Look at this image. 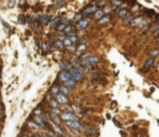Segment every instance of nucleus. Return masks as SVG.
Masks as SVG:
<instances>
[{
    "label": "nucleus",
    "instance_id": "obj_6",
    "mask_svg": "<svg viewBox=\"0 0 159 137\" xmlns=\"http://www.w3.org/2000/svg\"><path fill=\"white\" fill-rule=\"evenodd\" d=\"M55 100L57 101V104H67L68 102V99L65 95H62L61 92H58V93L55 95Z\"/></svg>",
    "mask_w": 159,
    "mask_h": 137
},
{
    "label": "nucleus",
    "instance_id": "obj_29",
    "mask_svg": "<svg viewBox=\"0 0 159 137\" xmlns=\"http://www.w3.org/2000/svg\"><path fill=\"white\" fill-rule=\"evenodd\" d=\"M60 67L62 69V71H64V70H67V62L61 61V62H60Z\"/></svg>",
    "mask_w": 159,
    "mask_h": 137
},
{
    "label": "nucleus",
    "instance_id": "obj_10",
    "mask_svg": "<svg viewBox=\"0 0 159 137\" xmlns=\"http://www.w3.org/2000/svg\"><path fill=\"white\" fill-rule=\"evenodd\" d=\"M92 16H93L94 19H97V20H101V19L105 16V13H103V10H101V9H99V10L97 9V10L93 13V15H92Z\"/></svg>",
    "mask_w": 159,
    "mask_h": 137
},
{
    "label": "nucleus",
    "instance_id": "obj_35",
    "mask_svg": "<svg viewBox=\"0 0 159 137\" xmlns=\"http://www.w3.org/2000/svg\"><path fill=\"white\" fill-rule=\"evenodd\" d=\"M19 23H21V24L25 23V16H24V15H20V16H19Z\"/></svg>",
    "mask_w": 159,
    "mask_h": 137
},
{
    "label": "nucleus",
    "instance_id": "obj_15",
    "mask_svg": "<svg viewBox=\"0 0 159 137\" xmlns=\"http://www.w3.org/2000/svg\"><path fill=\"white\" fill-rule=\"evenodd\" d=\"M60 92H61L62 95H65V96H67V95L71 93V89H68L66 86H61V87H60Z\"/></svg>",
    "mask_w": 159,
    "mask_h": 137
},
{
    "label": "nucleus",
    "instance_id": "obj_43",
    "mask_svg": "<svg viewBox=\"0 0 159 137\" xmlns=\"http://www.w3.org/2000/svg\"><path fill=\"white\" fill-rule=\"evenodd\" d=\"M25 137H32V136H25Z\"/></svg>",
    "mask_w": 159,
    "mask_h": 137
},
{
    "label": "nucleus",
    "instance_id": "obj_9",
    "mask_svg": "<svg viewBox=\"0 0 159 137\" xmlns=\"http://www.w3.org/2000/svg\"><path fill=\"white\" fill-rule=\"evenodd\" d=\"M88 23H90L88 19H86V20H83V19H82L81 21H78V23H77V28H78V29H81V30H83V29H86V28H87Z\"/></svg>",
    "mask_w": 159,
    "mask_h": 137
},
{
    "label": "nucleus",
    "instance_id": "obj_23",
    "mask_svg": "<svg viewBox=\"0 0 159 137\" xmlns=\"http://www.w3.org/2000/svg\"><path fill=\"white\" fill-rule=\"evenodd\" d=\"M153 62H154V57H152V56H149V59L146 61V65H144V67H150L152 65H153Z\"/></svg>",
    "mask_w": 159,
    "mask_h": 137
},
{
    "label": "nucleus",
    "instance_id": "obj_31",
    "mask_svg": "<svg viewBox=\"0 0 159 137\" xmlns=\"http://www.w3.org/2000/svg\"><path fill=\"white\" fill-rule=\"evenodd\" d=\"M64 46H71L72 45V43H71V40H70V39H64Z\"/></svg>",
    "mask_w": 159,
    "mask_h": 137
},
{
    "label": "nucleus",
    "instance_id": "obj_20",
    "mask_svg": "<svg viewBox=\"0 0 159 137\" xmlns=\"http://www.w3.org/2000/svg\"><path fill=\"white\" fill-rule=\"evenodd\" d=\"M67 39H70V40H71V43H76V41H78V39H77V35H76V32H73V34H68Z\"/></svg>",
    "mask_w": 159,
    "mask_h": 137
},
{
    "label": "nucleus",
    "instance_id": "obj_17",
    "mask_svg": "<svg viewBox=\"0 0 159 137\" xmlns=\"http://www.w3.org/2000/svg\"><path fill=\"white\" fill-rule=\"evenodd\" d=\"M34 120H35V122H36V123H37V125L40 126V128L45 126V123L42 122V120L40 119V116H34Z\"/></svg>",
    "mask_w": 159,
    "mask_h": 137
},
{
    "label": "nucleus",
    "instance_id": "obj_33",
    "mask_svg": "<svg viewBox=\"0 0 159 137\" xmlns=\"http://www.w3.org/2000/svg\"><path fill=\"white\" fill-rule=\"evenodd\" d=\"M86 132H87L88 135H97V131L93 130V128H88V130H86Z\"/></svg>",
    "mask_w": 159,
    "mask_h": 137
},
{
    "label": "nucleus",
    "instance_id": "obj_4",
    "mask_svg": "<svg viewBox=\"0 0 159 137\" xmlns=\"http://www.w3.org/2000/svg\"><path fill=\"white\" fill-rule=\"evenodd\" d=\"M97 10V6L96 5H87L86 8H83V10L81 11V14L82 15H86V17H92V15H93V13Z\"/></svg>",
    "mask_w": 159,
    "mask_h": 137
},
{
    "label": "nucleus",
    "instance_id": "obj_39",
    "mask_svg": "<svg viewBox=\"0 0 159 137\" xmlns=\"http://www.w3.org/2000/svg\"><path fill=\"white\" fill-rule=\"evenodd\" d=\"M35 113H40V115H42V108H36V110H35Z\"/></svg>",
    "mask_w": 159,
    "mask_h": 137
},
{
    "label": "nucleus",
    "instance_id": "obj_5",
    "mask_svg": "<svg viewBox=\"0 0 159 137\" xmlns=\"http://www.w3.org/2000/svg\"><path fill=\"white\" fill-rule=\"evenodd\" d=\"M66 125L68 126V127H71V128H73V130H76V131H83L85 130V127H83V125L80 122V121H67L66 122Z\"/></svg>",
    "mask_w": 159,
    "mask_h": 137
},
{
    "label": "nucleus",
    "instance_id": "obj_27",
    "mask_svg": "<svg viewBox=\"0 0 159 137\" xmlns=\"http://www.w3.org/2000/svg\"><path fill=\"white\" fill-rule=\"evenodd\" d=\"M34 21H35V17L34 16H27L25 19V23H27V24H32Z\"/></svg>",
    "mask_w": 159,
    "mask_h": 137
},
{
    "label": "nucleus",
    "instance_id": "obj_34",
    "mask_svg": "<svg viewBox=\"0 0 159 137\" xmlns=\"http://www.w3.org/2000/svg\"><path fill=\"white\" fill-rule=\"evenodd\" d=\"M112 4L116 5V6H119V5L122 4V1H121V0H112Z\"/></svg>",
    "mask_w": 159,
    "mask_h": 137
},
{
    "label": "nucleus",
    "instance_id": "obj_37",
    "mask_svg": "<svg viewBox=\"0 0 159 137\" xmlns=\"http://www.w3.org/2000/svg\"><path fill=\"white\" fill-rule=\"evenodd\" d=\"M111 10H112V8H109V6H106V9L103 10V13H105V15H106V14H107L108 11H111Z\"/></svg>",
    "mask_w": 159,
    "mask_h": 137
},
{
    "label": "nucleus",
    "instance_id": "obj_11",
    "mask_svg": "<svg viewBox=\"0 0 159 137\" xmlns=\"http://www.w3.org/2000/svg\"><path fill=\"white\" fill-rule=\"evenodd\" d=\"M116 13H117L119 16H121V17H124L127 14H129L127 9H122V8H117V9H116Z\"/></svg>",
    "mask_w": 159,
    "mask_h": 137
},
{
    "label": "nucleus",
    "instance_id": "obj_30",
    "mask_svg": "<svg viewBox=\"0 0 159 137\" xmlns=\"http://www.w3.org/2000/svg\"><path fill=\"white\" fill-rule=\"evenodd\" d=\"M73 110H75L77 113H81V112H82V107H81V106H77V105L73 106Z\"/></svg>",
    "mask_w": 159,
    "mask_h": 137
},
{
    "label": "nucleus",
    "instance_id": "obj_2",
    "mask_svg": "<svg viewBox=\"0 0 159 137\" xmlns=\"http://www.w3.org/2000/svg\"><path fill=\"white\" fill-rule=\"evenodd\" d=\"M61 119L64 120V121H78V116L76 115V113H73V112H70V111H67V112H62L61 113Z\"/></svg>",
    "mask_w": 159,
    "mask_h": 137
},
{
    "label": "nucleus",
    "instance_id": "obj_3",
    "mask_svg": "<svg viewBox=\"0 0 159 137\" xmlns=\"http://www.w3.org/2000/svg\"><path fill=\"white\" fill-rule=\"evenodd\" d=\"M68 72H70V75H71V77L72 79H75L76 81H81L82 79H83V74L80 71V70H77V69H75V67H71L70 70H67Z\"/></svg>",
    "mask_w": 159,
    "mask_h": 137
},
{
    "label": "nucleus",
    "instance_id": "obj_36",
    "mask_svg": "<svg viewBox=\"0 0 159 137\" xmlns=\"http://www.w3.org/2000/svg\"><path fill=\"white\" fill-rule=\"evenodd\" d=\"M150 30H153V31H157V30H158V23L153 24V26L150 28Z\"/></svg>",
    "mask_w": 159,
    "mask_h": 137
},
{
    "label": "nucleus",
    "instance_id": "obj_26",
    "mask_svg": "<svg viewBox=\"0 0 159 137\" xmlns=\"http://www.w3.org/2000/svg\"><path fill=\"white\" fill-rule=\"evenodd\" d=\"M65 28H66V25H65V24H62V23H60V24H58V25L56 26V29H57L58 31H62V32H64Z\"/></svg>",
    "mask_w": 159,
    "mask_h": 137
},
{
    "label": "nucleus",
    "instance_id": "obj_19",
    "mask_svg": "<svg viewBox=\"0 0 159 137\" xmlns=\"http://www.w3.org/2000/svg\"><path fill=\"white\" fill-rule=\"evenodd\" d=\"M60 23H61V17H55L53 20H51V21H50V25H51V26H55V28H56V26H57V25H58Z\"/></svg>",
    "mask_w": 159,
    "mask_h": 137
},
{
    "label": "nucleus",
    "instance_id": "obj_41",
    "mask_svg": "<svg viewBox=\"0 0 159 137\" xmlns=\"http://www.w3.org/2000/svg\"><path fill=\"white\" fill-rule=\"evenodd\" d=\"M15 4V0H11V1H9V6H13Z\"/></svg>",
    "mask_w": 159,
    "mask_h": 137
},
{
    "label": "nucleus",
    "instance_id": "obj_12",
    "mask_svg": "<svg viewBox=\"0 0 159 137\" xmlns=\"http://www.w3.org/2000/svg\"><path fill=\"white\" fill-rule=\"evenodd\" d=\"M86 49H87V46H86V44H81V46L78 45V49H77V51H76V55L77 56H80V55H82L85 51H86Z\"/></svg>",
    "mask_w": 159,
    "mask_h": 137
},
{
    "label": "nucleus",
    "instance_id": "obj_40",
    "mask_svg": "<svg viewBox=\"0 0 159 137\" xmlns=\"http://www.w3.org/2000/svg\"><path fill=\"white\" fill-rule=\"evenodd\" d=\"M3 112H4V107L3 105H0V115H3Z\"/></svg>",
    "mask_w": 159,
    "mask_h": 137
},
{
    "label": "nucleus",
    "instance_id": "obj_38",
    "mask_svg": "<svg viewBox=\"0 0 159 137\" xmlns=\"http://www.w3.org/2000/svg\"><path fill=\"white\" fill-rule=\"evenodd\" d=\"M146 14H148V15H155V13L153 10H146Z\"/></svg>",
    "mask_w": 159,
    "mask_h": 137
},
{
    "label": "nucleus",
    "instance_id": "obj_14",
    "mask_svg": "<svg viewBox=\"0 0 159 137\" xmlns=\"http://www.w3.org/2000/svg\"><path fill=\"white\" fill-rule=\"evenodd\" d=\"M64 32L68 35V34H73V32H76V31H75V29H73V26H72V25H71V23H70L68 25H66V28H65V30H64Z\"/></svg>",
    "mask_w": 159,
    "mask_h": 137
},
{
    "label": "nucleus",
    "instance_id": "obj_18",
    "mask_svg": "<svg viewBox=\"0 0 159 137\" xmlns=\"http://www.w3.org/2000/svg\"><path fill=\"white\" fill-rule=\"evenodd\" d=\"M108 21H111V15H105L101 20H98V23L99 24H106V23H108Z\"/></svg>",
    "mask_w": 159,
    "mask_h": 137
},
{
    "label": "nucleus",
    "instance_id": "obj_1",
    "mask_svg": "<svg viewBox=\"0 0 159 137\" xmlns=\"http://www.w3.org/2000/svg\"><path fill=\"white\" fill-rule=\"evenodd\" d=\"M99 61V59L97 56H87V57H83L82 60H81V64L82 66H91V65H94Z\"/></svg>",
    "mask_w": 159,
    "mask_h": 137
},
{
    "label": "nucleus",
    "instance_id": "obj_42",
    "mask_svg": "<svg viewBox=\"0 0 159 137\" xmlns=\"http://www.w3.org/2000/svg\"><path fill=\"white\" fill-rule=\"evenodd\" d=\"M49 137H57L56 135H51V136H49Z\"/></svg>",
    "mask_w": 159,
    "mask_h": 137
},
{
    "label": "nucleus",
    "instance_id": "obj_25",
    "mask_svg": "<svg viewBox=\"0 0 159 137\" xmlns=\"http://www.w3.org/2000/svg\"><path fill=\"white\" fill-rule=\"evenodd\" d=\"M55 47H57V49H62V47H65V46H64V43H62V41L57 40V41H55Z\"/></svg>",
    "mask_w": 159,
    "mask_h": 137
},
{
    "label": "nucleus",
    "instance_id": "obj_16",
    "mask_svg": "<svg viewBox=\"0 0 159 137\" xmlns=\"http://www.w3.org/2000/svg\"><path fill=\"white\" fill-rule=\"evenodd\" d=\"M133 15L132 14H127L124 17H123V21H124V24H129V23H132L133 21Z\"/></svg>",
    "mask_w": 159,
    "mask_h": 137
},
{
    "label": "nucleus",
    "instance_id": "obj_32",
    "mask_svg": "<svg viewBox=\"0 0 159 137\" xmlns=\"http://www.w3.org/2000/svg\"><path fill=\"white\" fill-rule=\"evenodd\" d=\"M51 92H52V95H56V93H58V92H60V87H57V86H53V87H52V90H51Z\"/></svg>",
    "mask_w": 159,
    "mask_h": 137
},
{
    "label": "nucleus",
    "instance_id": "obj_7",
    "mask_svg": "<svg viewBox=\"0 0 159 137\" xmlns=\"http://www.w3.org/2000/svg\"><path fill=\"white\" fill-rule=\"evenodd\" d=\"M58 79L61 80L62 82H66L68 79H71V75H70V72L67 70H64V71H61V74L58 75Z\"/></svg>",
    "mask_w": 159,
    "mask_h": 137
},
{
    "label": "nucleus",
    "instance_id": "obj_24",
    "mask_svg": "<svg viewBox=\"0 0 159 137\" xmlns=\"http://www.w3.org/2000/svg\"><path fill=\"white\" fill-rule=\"evenodd\" d=\"M82 19H83V15H82L81 13H80V14H76V15H75V17H73V21L78 23V21H81Z\"/></svg>",
    "mask_w": 159,
    "mask_h": 137
},
{
    "label": "nucleus",
    "instance_id": "obj_22",
    "mask_svg": "<svg viewBox=\"0 0 159 137\" xmlns=\"http://www.w3.org/2000/svg\"><path fill=\"white\" fill-rule=\"evenodd\" d=\"M72 64H73L75 69H77V70H80V69H82V67H83V66H82V64H81V61H78V60H73V61H72Z\"/></svg>",
    "mask_w": 159,
    "mask_h": 137
},
{
    "label": "nucleus",
    "instance_id": "obj_28",
    "mask_svg": "<svg viewBox=\"0 0 159 137\" xmlns=\"http://www.w3.org/2000/svg\"><path fill=\"white\" fill-rule=\"evenodd\" d=\"M50 105H51L52 108H57V107H58V104H57L56 100H51V101H50Z\"/></svg>",
    "mask_w": 159,
    "mask_h": 137
},
{
    "label": "nucleus",
    "instance_id": "obj_13",
    "mask_svg": "<svg viewBox=\"0 0 159 137\" xmlns=\"http://www.w3.org/2000/svg\"><path fill=\"white\" fill-rule=\"evenodd\" d=\"M64 84H65V86H66V87H68V89H70V87H75V86H76V84H77V81H76L75 79H72V77H71V79H68V80H67L66 82H64Z\"/></svg>",
    "mask_w": 159,
    "mask_h": 137
},
{
    "label": "nucleus",
    "instance_id": "obj_8",
    "mask_svg": "<svg viewBox=\"0 0 159 137\" xmlns=\"http://www.w3.org/2000/svg\"><path fill=\"white\" fill-rule=\"evenodd\" d=\"M37 20H40L44 25H47V24H50V21H51V17H50L49 15H40V16L37 17Z\"/></svg>",
    "mask_w": 159,
    "mask_h": 137
},
{
    "label": "nucleus",
    "instance_id": "obj_21",
    "mask_svg": "<svg viewBox=\"0 0 159 137\" xmlns=\"http://www.w3.org/2000/svg\"><path fill=\"white\" fill-rule=\"evenodd\" d=\"M55 5H56L57 8H64V6L66 5V0H56Z\"/></svg>",
    "mask_w": 159,
    "mask_h": 137
},
{
    "label": "nucleus",
    "instance_id": "obj_44",
    "mask_svg": "<svg viewBox=\"0 0 159 137\" xmlns=\"http://www.w3.org/2000/svg\"><path fill=\"white\" fill-rule=\"evenodd\" d=\"M37 137H44V136H37Z\"/></svg>",
    "mask_w": 159,
    "mask_h": 137
}]
</instances>
